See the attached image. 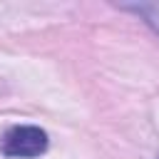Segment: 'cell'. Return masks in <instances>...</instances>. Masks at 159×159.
<instances>
[{"label":"cell","instance_id":"cell-1","mask_svg":"<svg viewBox=\"0 0 159 159\" xmlns=\"http://www.w3.org/2000/svg\"><path fill=\"white\" fill-rule=\"evenodd\" d=\"M45 149H47V132L35 124L10 127L0 137V154L10 159H32L45 154Z\"/></svg>","mask_w":159,"mask_h":159},{"label":"cell","instance_id":"cell-2","mask_svg":"<svg viewBox=\"0 0 159 159\" xmlns=\"http://www.w3.org/2000/svg\"><path fill=\"white\" fill-rule=\"evenodd\" d=\"M124 10H132L137 15H142L147 20V25H152L159 32V2H139V5H124Z\"/></svg>","mask_w":159,"mask_h":159},{"label":"cell","instance_id":"cell-3","mask_svg":"<svg viewBox=\"0 0 159 159\" xmlns=\"http://www.w3.org/2000/svg\"><path fill=\"white\" fill-rule=\"evenodd\" d=\"M157 159H159V157H157Z\"/></svg>","mask_w":159,"mask_h":159}]
</instances>
